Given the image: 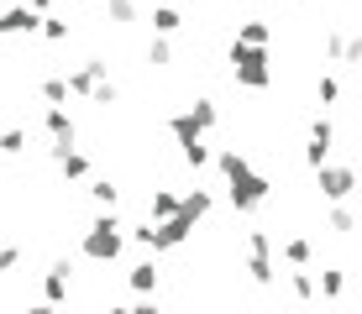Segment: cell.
<instances>
[{
  "label": "cell",
  "mask_w": 362,
  "mask_h": 314,
  "mask_svg": "<svg viewBox=\"0 0 362 314\" xmlns=\"http://www.w3.org/2000/svg\"><path fill=\"white\" fill-rule=\"evenodd\" d=\"M315 188H320V199H326V205H346V199H352V188H357L352 162H320V168H315Z\"/></svg>",
  "instance_id": "5b68a950"
},
{
  "label": "cell",
  "mask_w": 362,
  "mask_h": 314,
  "mask_svg": "<svg viewBox=\"0 0 362 314\" xmlns=\"http://www.w3.org/2000/svg\"><path fill=\"white\" fill-rule=\"evenodd\" d=\"M0 27H6V37L16 32V37H32L37 27H42V16H32L27 6H11V11H0Z\"/></svg>",
  "instance_id": "9a60e30c"
},
{
  "label": "cell",
  "mask_w": 362,
  "mask_h": 314,
  "mask_svg": "<svg viewBox=\"0 0 362 314\" xmlns=\"http://www.w3.org/2000/svg\"><path fill=\"white\" fill-rule=\"evenodd\" d=\"M90 199H95L100 210H116L121 205V188L110 183V179H90Z\"/></svg>",
  "instance_id": "484cf974"
},
{
  "label": "cell",
  "mask_w": 362,
  "mask_h": 314,
  "mask_svg": "<svg viewBox=\"0 0 362 314\" xmlns=\"http://www.w3.org/2000/svg\"><path fill=\"white\" fill-rule=\"evenodd\" d=\"M173 210H179V188H153V199H147V220H168Z\"/></svg>",
  "instance_id": "7402d4cb"
},
{
  "label": "cell",
  "mask_w": 362,
  "mask_h": 314,
  "mask_svg": "<svg viewBox=\"0 0 362 314\" xmlns=\"http://www.w3.org/2000/svg\"><path fill=\"white\" fill-rule=\"evenodd\" d=\"M47 99V105H69V84H64V73H53V79H42V90H37Z\"/></svg>",
  "instance_id": "f546056e"
},
{
  "label": "cell",
  "mask_w": 362,
  "mask_h": 314,
  "mask_svg": "<svg viewBox=\"0 0 362 314\" xmlns=\"http://www.w3.org/2000/svg\"><path fill=\"white\" fill-rule=\"evenodd\" d=\"M184 32V11L179 6H153V37H179Z\"/></svg>",
  "instance_id": "2e32d148"
},
{
  "label": "cell",
  "mask_w": 362,
  "mask_h": 314,
  "mask_svg": "<svg viewBox=\"0 0 362 314\" xmlns=\"http://www.w3.org/2000/svg\"><path fill=\"white\" fill-rule=\"evenodd\" d=\"M100 79H110V63H105V58H84L79 68H69V73H64L69 95H79V99H90V90H95Z\"/></svg>",
  "instance_id": "9c48e42d"
},
{
  "label": "cell",
  "mask_w": 362,
  "mask_h": 314,
  "mask_svg": "<svg viewBox=\"0 0 362 314\" xmlns=\"http://www.w3.org/2000/svg\"><path fill=\"white\" fill-rule=\"evenodd\" d=\"M142 58L153 63V68H168V63H173V37H153V42L142 47Z\"/></svg>",
  "instance_id": "d4e9b609"
},
{
  "label": "cell",
  "mask_w": 362,
  "mask_h": 314,
  "mask_svg": "<svg viewBox=\"0 0 362 314\" xmlns=\"http://www.w3.org/2000/svg\"><path fill=\"white\" fill-rule=\"evenodd\" d=\"M90 105H105V110L121 105V84H116V79H100L95 90H90Z\"/></svg>",
  "instance_id": "83f0119b"
},
{
  "label": "cell",
  "mask_w": 362,
  "mask_h": 314,
  "mask_svg": "<svg viewBox=\"0 0 362 314\" xmlns=\"http://www.w3.org/2000/svg\"><path fill=\"white\" fill-rule=\"evenodd\" d=\"M279 251H284V262H289V267H310V262H315V246H310V236H289Z\"/></svg>",
  "instance_id": "44dd1931"
},
{
  "label": "cell",
  "mask_w": 362,
  "mask_h": 314,
  "mask_svg": "<svg viewBox=\"0 0 362 314\" xmlns=\"http://www.w3.org/2000/svg\"><path fill=\"white\" fill-rule=\"evenodd\" d=\"M127 283H132V294H136V298H153L158 288H163V272H158L153 262H136V267L127 272Z\"/></svg>",
  "instance_id": "4fadbf2b"
},
{
  "label": "cell",
  "mask_w": 362,
  "mask_h": 314,
  "mask_svg": "<svg viewBox=\"0 0 362 314\" xmlns=\"http://www.w3.org/2000/svg\"><path fill=\"white\" fill-rule=\"evenodd\" d=\"M47 152H53V162H58V173H64L69 183H79V179H90V168L95 162L79 152V147H47Z\"/></svg>",
  "instance_id": "8fae6325"
},
{
  "label": "cell",
  "mask_w": 362,
  "mask_h": 314,
  "mask_svg": "<svg viewBox=\"0 0 362 314\" xmlns=\"http://www.w3.org/2000/svg\"><path fill=\"white\" fill-rule=\"evenodd\" d=\"M168 136H173L179 147H189V142H205V131H199V126L189 121V110H173V116H168Z\"/></svg>",
  "instance_id": "e0dca14e"
},
{
  "label": "cell",
  "mask_w": 362,
  "mask_h": 314,
  "mask_svg": "<svg viewBox=\"0 0 362 314\" xmlns=\"http://www.w3.org/2000/svg\"><path fill=\"white\" fill-rule=\"evenodd\" d=\"M352 225H357L352 199H346V205H331V231H336V236H352Z\"/></svg>",
  "instance_id": "4dcf8cb0"
},
{
  "label": "cell",
  "mask_w": 362,
  "mask_h": 314,
  "mask_svg": "<svg viewBox=\"0 0 362 314\" xmlns=\"http://www.w3.org/2000/svg\"><path fill=\"white\" fill-rule=\"evenodd\" d=\"M53 6H74V0H53Z\"/></svg>",
  "instance_id": "74e56055"
},
{
  "label": "cell",
  "mask_w": 362,
  "mask_h": 314,
  "mask_svg": "<svg viewBox=\"0 0 362 314\" xmlns=\"http://www.w3.org/2000/svg\"><path fill=\"white\" fill-rule=\"evenodd\" d=\"M0 152H6V157L27 152V126H6V131H0Z\"/></svg>",
  "instance_id": "4316f807"
},
{
  "label": "cell",
  "mask_w": 362,
  "mask_h": 314,
  "mask_svg": "<svg viewBox=\"0 0 362 314\" xmlns=\"http://www.w3.org/2000/svg\"><path fill=\"white\" fill-rule=\"evenodd\" d=\"M179 157H184V168H194V173H205V168H210V147H205V142L179 147Z\"/></svg>",
  "instance_id": "f1b7e54d"
},
{
  "label": "cell",
  "mask_w": 362,
  "mask_h": 314,
  "mask_svg": "<svg viewBox=\"0 0 362 314\" xmlns=\"http://www.w3.org/2000/svg\"><path fill=\"white\" fill-rule=\"evenodd\" d=\"M236 42H247V47H268V42H273V27H268V21H242V27H236Z\"/></svg>",
  "instance_id": "cb8c5ba5"
},
{
  "label": "cell",
  "mask_w": 362,
  "mask_h": 314,
  "mask_svg": "<svg viewBox=\"0 0 362 314\" xmlns=\"http://www.w3.org/2000/svg\"><path fill=\"white\" fill-rule=\"evenodd\" d=\"M69 294H74V262H64V257H58L53 267L42 272V304L64 309V304H69Z\"/></svg>",
  "instance_id": "ba28073f"
},
{
  "label": "cell",
  "mask_w": 362,
  "mask_h": 314,
  "mask_svg": "<svg viewBox=\"0 0 362 314\" xmlns=\"http://www.w3.org/2000/svg\"><path fill=\"white\" fill-rule=\"evenodd\" d=\"M127 241H136V246H147V241H153V220H136L132 231H127Z\"/></svg>",
  "instance_id": "836d02e7"
},
{
  "label": "cell",
  "mask_w": 362,
  "mask_h": 314,
  "mask_svg": "<svg viewBox=\"0 0 362 314\" xmlns=\"http://www.w3.org/2000/svg\"><path fill=\"white\" fill-rule=\"evenodd\" d=\"M21 6H27L32 16H53V0H21Z\"/></svg>",
  "instance_id": "d590c367"
},
{
  "label": "cell",
  "mask_w": 362,
  "mask_h": 314,
  "mask_svg": "<svg viewBox=\"0 0 362 314\" xmlns=\"http://www.w3.org/2000/svg\"><path fill=\"white\" fill-rule=\"evenodd\" d=\"M42 126H47V142H53V147H74V136H79L69 105H47V110H42Z\"/></svg>",
  "instance_id": "30bf717a"
},
{
  "label": "cell",
  "mask_w": 362,
  "mask_h": 314,
  "mask_svg": "<svg viewBox=\"0 0 362 314\" xmlns=\"http://www.w3.org/2000/svg\"><path fill=\"white\" fill-rule=\"evenodd\" d=\"M341 294H346V267H320V272H315V298L341 304Z\"/></svg>",
  "instance_id": "7c38bea8"
},
{
  "label": "cell",
  "mask_w": 362,
  "mask_h": 314,
  "mask_svg": "<svg viewBox=\"0 0 362 314\" xmlns=\"http://www.w3.org/2000/svg\"><path fill=\"white\" fill-rule=\"evenodd\" d=\"M210 162H216V173L226 179V199H231L236 215H252V210H263L273 199V179H268V173H257L252 162H247V152L221 147V152H210Z\"/></svg>",
  "instance_id": "6da1fadb"
},
{
  "label": "cell",
  "mask_w": 362,
  "mask_h": 314,
  "mask_svg": "<svg viewBox=\"0 0 362 314\" xmlns=\"http://www.w3.org/2000/svg\"><path fill=\"white\" fill-rule=\"evenodd\" d=\"M21 267V246H0V272H16Z\"/></svg>",
  "instance_id": "e575fe53"
},
{
  "label": "cell",
  "mask_w": 362,
  "mask_h": 314,
  "mask_svg": "<svg viewBox=\"0 0 362 314\" xmlns=\"http://www.w3.org/2000/svg\"><path fill=\"white\" fill-rule=\"evenodd\" d=\"M105 21H110V27H132V21H142V0H105Z\"/></svg>",
  "instance_id": "ac0fdd59"
},
{
  "label": "cell",
  "mask_w": 362,
  "mask_h": 314,
  "mask_svg": "<svg viewBox=\"0 0 362 314\" xmlns=\"http://www.w3.org/2000/svg\"><path fill=\"white\" fill-rule=\"evenodd\" d=\"M315 99H320V105H336V99H341V84H336L331 73H320V84H315Z\"/></svg>",
  "instance_id": "d6a6232c"
},
{
  "label": "cell",
  "mask_w": 362,
  "mask_h": 314,
  "mask_svg": "<svg viewBox=\"0 0 362 314\" xmlns=\"http://www.w3.org/2000/svg\"><path fill=\"white\" fill-rule=\"evenodd\" d=\"M158 314H163V309H158Z\"/></svg>",
  "instance_id": "f35d334b"
},
{
  "label": "cell",
  "mask_w": 362,
  "mask_h": 314,
  "mask_svg": "<svg viewBox=\"0 0 362 314\" xmlns=\"http://www.w3.org/2000/svg\"><path fill=\"white\" fill-rule=\"evenodd\" d=\"M289 294L299 298V304H315V272H310V267H294V272H289Z\"/></svg>",
  "instance_id": "603a6c76"
},
{
  "label": "cell",
  "mask_w": 362,
  "mask_h": 314,
  "mask_svg": "<svg viewBox=\"0 0 362 314\" xmlns=\"http://www.w3.org/2000/svg\"><path fill=\"white\" fill-rule=\"evenodd\" d=\"M27 314H64V309H53V304H32Z\"/></svg>",
  "instance_id": "8d00e7d4"
},
{
  "label": "cell",
  "mask_w": 362,
  "mask_h": 314,
  "mask_svg": "<svg viewBox=\"0 0 362 314\" xmlns=\"http://www.w3.org/2000/svg\"><path fill=\"white\" fill-rule=\"evenodd\" d=\"M184 110H189V121L199 126V131H216V126H221V110H216V99H210V95H199L194 105H184Z\"/></svg>",
  "instance_id": "ffe728a7"
},
{
  "label": "cell",
  "mask_w": 362,
  "mask_h": 314,
  "mask_svg": "<svg viewBox=\"0 0 362 314\" xmlns=\"http://www.w3.org/2000/svg\"><path fill=\"white\" fill-rule=\"evenodd\" d=\"M37 32H42L47 42H69V21L64 16H42V27H37Z\"/></svg>",
  "instance_id": "1f68e13d"
},
{
  "label": "cell",
  "mask_w": 362,
  "mask_h": 314,
  "mask_svg": "<svg viewBox=\"0 0 362 314\" xmlns=\"http://www.w3.org/2000/svg\"><path fill=\"white\" fill-rule=\"evenodd\" d=\"M226 63H231V79L242 84V90H268V84H273V58H268V47H247V42H236V37H231Z\"/></svg>",
  "instance_id": "3957f363"
},
{
  "label": "cell",
  "mask_w": 362,
  "mask_h": 314,
  "mask_svg": "<svg viewBox=\"0 0 362 314\" xmlns=\"http://www.w3.org/2000/svg\"><path fill=\"white\" fill-rule=\"evenodd\" d=\"M242 251H247V272H252L257 288L279 283V262H273V236L268 231H247L242 236Z\"/></svg>",
  "instance_id": "277c9868"
},
{
  "label": "cell",
  "mask_w": 362,
  "mask_h": 314,
  "mask_svg": "<svg viewBox=\"0 0 362 314\" xmlns=\"http://www.w3.org/2000/svg\"><path fill=\"white\" fill-rule=\"evenodd\" d=\"M331 147H336V126L326 116H315L310 121V136H305V168L315 173L320 162H331Z\"/></svg>",
  "instance_id": "52a82bcc"
},
{
  "label": "cell",
  "mask_w": 362,
  "mask_h": 314,
  "mask_svg": "<svg viewBox=\"0 0 362 314\" xmlns=\"http://www.w3.org/2000/svg\"><path fill=\"white\" fill-rule=\"evenodd\" d=\"M194 215H184V210H173L168 220H153V241H147V251H173V246H184L194 236Z\"/></svg>",
  "instance_id": "8992f818"
},
{
  "label": "cell",
  "mask_w": 362,
  "mask_h": 314,
  "mask_svg": "<svg viewBox=\"0 0 362 314\" xmlns=\"http://www.w3.org/2000/svg\"><path fill=\"white\" fill-rule=\"evenodd\" d=\"M121 246H127V225L116 220V210H100V215L84 225V236H79V251L90 262H116Z\"/></svg>",
  "instance_id": "7a4b0ae2"
},
{
  "label": "cell",
  "mask_w": 362,
  "mask_h": 314,
  "mask_svg": "<svg viewBox=\"0 0 362 314\" xmlns=\"http://www.w3.org/2000/svg\"><path fill=\"white\" fill-rule=\"evenodd\" d=\"M326 58H331V63H357V58H362V42L331 27V32H326Z\"/></svg>",
  "instance_id": "5bb4252c"
},
{
  "label": "cell",
  "mask_w": 362,
  "mask_h": 314,
  "mask_svg": "<svg viewBox=\"0 0 362 314\" xmlns=\"http://www.w3.org/2000/svg\"><path fill=\"white\" fill-rule=\"evenodd\" d=\"M179 210L194 215V220H205L210 210H216V194H210V188H189V194H179Z\"/></svg>",
  "instance_id": "d6986e66"
}]
</instances>
